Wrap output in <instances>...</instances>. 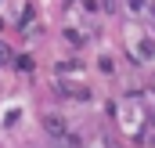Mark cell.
<instances>
[{"mask_svg": "<svg viewBox=\"0 0 155 148\" xmlns=\"http://www.w3.org/2000/svg\"><path fill=\"white\" fill-rule=\"evenodd\" d=\"M43 130H47L51 137H65V141H69V123H65L61 116H54V112L43 116Z\"/></svg>", "mask_w": 155, "mask_h": 148, "instance_id": "obj_1", "label": "cell"}, {"mask_svg": "<svg viewBox=\"0 0 155 148\" xmlns=\"http://www.w3.org/2000/svg\"><path fill=\"white\" fill-rule=\"evenodd\" d=\"M126 7L137 15V11H144V7H148V0H126Z\"/></svg>", "mask_w": 155, "mask_h": 148, "instance_id": "obj_2", "label": "cell"}, {"mask_svg": "<svg viewBox=\"0 0 155 148\" xmlns=\"http://www.w3.org/2000/svg\"><path fill=\"white\" fill-rule=\"evenodd\" d=\"M7 58H11V47H7V43H0V62H7Z\"/></svg>", "mask_w": 155, "mask_h": 148, "instance_id": "obj_3", "label": "cell"}]
</instances>
